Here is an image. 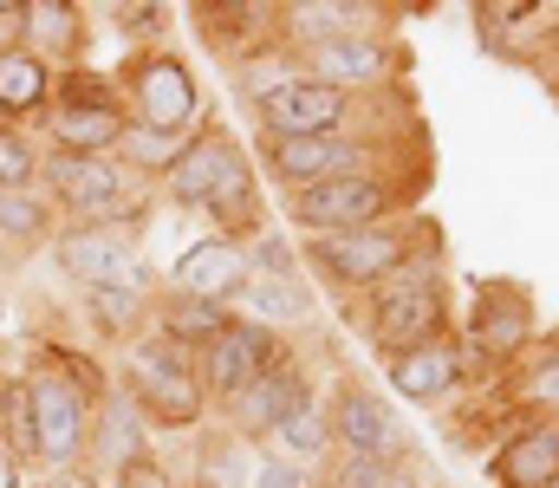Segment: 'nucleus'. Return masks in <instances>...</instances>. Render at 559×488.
I'll list each match as a JSON object with an SVG mask.
<instances>
[{
    "mask_svg": "<svg viewBox=\"0 0 559 488\" xmlns=\"http://www.w3.org/2000/svg\"><path fill=\"white\" fill-rule=\"evenodd\" d=\"M169 195L195 202V209H228L248 195V157L241 144H228L222 131H202L189 151L169 157Z\"/></svg>",
    "mask_w": 559,
    "mask_h": 488,
    "instance_id": "nucleus-1",
    "label": "nucleus"
},
{
    "mask_svg": "<svg viewBox=\"0 0 559 488\" xmlns=\"http://www.w3.org/2000/svg\"><path fill=\"white\" fill-rule=\"evenodd\" d=\"M378 345H391V352H411L423 338H436V325H442V287H436V274L429 267H397L391 281H384V294H378Z\"/></svg>",
    "mask_w": 559,
    "mask_h": 488,
    "instance_id": "nucleus-2",
    "label": "nucleus"
},
{
    "mask_svg": "<svg viewBox=\"0 0 559 488\" xmlns=\"http://www.w3.org/2000/svg\"><path fill=\"white\" fill-rule=\"evenodd\" d=\"M384 202H391V189L378 176H332V182L299 189L293 215L306 228H319V235H345V228H371L384 215Z\"/></svg>",
    "mask_w": 559,
    "mask_h": 488,
    "instance_id": "nucleus-3",
    "label": "nucleus"
},
{
    "mask_svg": "<svg viewBox=\"0 0 559 488\" xmlns=\"http://www.w3.org/2000/svg\"><path fill=\"white\" fill-rule=\"evenodd\" d=\"M138 397H143V410L163 417V424H195V410H202V378L189 371V358H182L176 338H156V345L138 352Z\"/></svg>",
    "mask_w": 559,
    "mask_h": 488,
    "instance_id": "nucleus-4",
    "label": "nucleus"
},
{
    "mask_svg": "<svg viewBox=\"0 0 559 488\" xmlns=\"http://www.w3.org/2000/svg\"><path fill=\"white\" fill-rule=\"evenodd\" d=\"M404 235H378V228H345V235H312V261L345 281V287H365V281H391L404 267Z\"/></svg>",
    "mask_w": 559,
    "mask_h": 488,
    "instance_id": "nucleus-5",
    "label": "nucleus"
},
{
    "mask_svg": "<svg viewBox=\"0 0 559 488\" xmlns=\"http://www.w3.org/2000/svg\"><path fill=\"white\" fill-rule=\"evenodd\" d=\"M267 371H274V338H267V325H222V332L202 345V384L222 391V397H248Z\"/></svg>",
    "mask_w": 559,
    "mask_h": 488,
    "instance_id": "nucleus-6",
    "label": "nucleus"
},
{
    "mask_svg": "<svg viewBox=\"0 0 559 488\" xmlns=\"http://www.w3.org/2000/svg\"><path fill=\"white\" fill-rule=\"evenodd\" d=\"M26 437L46 463H72V450L85 443V391H72L66 378H33L26 391Z\"/></svg>",
    "mask_w": 559,
    "mask_h": 488,
    "instance_id": "nucleus-7",
    "label": "nucleus"
},
{
    "mask_svg": "<svg viewBox=\"0 0 559 488\" xmlns=\"http://www.w3.org/2000/svg\"><path fill=\"white\" fill-rule=\"evenodd\" d=\"M261 118L274 138H332V124L345 118V92L319 85V79H286V85H261Z\"/></svg>",
    "mask_w": 559,
    "mask_h": 488,
    "instance_id": "nucleus-8",
    "label": "nucleus"
},
{
    "mask_svg": "<svg viewBox=\"0 0 559 488\" xmlns=\"http://www.w3.org/2000/svg\"><path fill=\"white\" fill-rule=\"evenodd\" d=\"M131 92H138V111L150 131H182L189 118H195V79H189V66L182 59H143L138 79H131Z\"/></svg>",
    "mask_w": 559,
    "mask_h": 488,
    "instance_id": "nucleus-9",
    "label": "nucleus"
},
{
    "mask_svg": "<svg viewBox=\"0 0 559 488\" xmlns=\"http://www.w3.org/2000/svg\"><path fill=\"white\" fill-rule=\"evenodd\" d=\"M235 287H248V261L235 241H195L182 261H176V300H209L222 307Z\"/></svg>",
    "mask_w": 559,
    "mask_h": 488,
    "instance_id": "nucleus-10",
    "label": "nucleus"
},
{
    "mask_svg": "<svg viewBox=\"0 0 559 488\" xmlns=\"http://www.w3.org/2000/svg\"><path fill=\"white\" fill-rule=\"evenodd\" d=\"M338 443L358 456V463H397V443H404V430H397V417L371 397V391H345L338 397Z\"/></svg>",
    "mask_w": 559,
    "mask_h": 488,
    "instance_id": "nucleus-11",
    "label": "nucleus"
},
{
    "mask_svg": "<svg viewBox=\"0 0 559 488\" xmlns=\"http://www.w3.org/2000/svg\"><path fill=\"white\" fill-rule=\"evenodd\" d=\"M46 176H52L59 202L85 209V215H111V209L124 202V176L105 157H66V151H59V157L46 163Z\"/></svg>",
    "mask_w": 559,
    "mask_h": 488,
    "instance_id": "nucleus-12",
    "label": "nucleus"
},
{
    "mask_svg": "<svg viewBox=\"0 0 559 488\" xmlns=\"http://www.w3.org/2000/svg\"><path fill=\"white\" fill-rule=\"evenodd\" d=\"M495 483L501 488H554L559 483V424L521 430V437L495 456Z\"/></svg>",
    "mask_w": 559,
    "mask_h": 488,
    "instance_id": "nucleus-13",
    "label": "nucleus"
},
{
    "mask_svg": "<svg viewBox=\"0 0 559 488\" xmlns=\"http://www.w3.org/2000/svg\"><path fill=\"white\" fill-rule=\"evenodd\" d=\"M274 169L299 176L312 189V182H332V176H365V151H352L338 138H274Z\"/></svg>",
    "mask_w": 559,
    "mask_h": 488,
    "instance_id": "nucleus-14",
    "label": "nucleus"
},
{
    "mask_svg": "<svg viewBox=\"0 0 559 488\" xmlns=\"http://www.w3.org/2000/svg\"><path fill=\"white\" fill-rule=\"evenodd\" d=\"M59 261L79 274V281H92V287H118V281H131V235H118V228H85V235H72L66 248H59Z\"/></svg>",
    "mask_w": 559,
    "mask_h": 488,
    "instance_id": "nucleus-15",
    "label": "nucleus"
},
{
    "mask_svg": "<svg viewBox=\"0 0 559 488\" xmlns=\"http://www.w3.org/2000/svg\"><path fill=\"white\" fill-rule=\"evenodd\" d=\"M52 138H59V151H66V157H98L105 144H118V138H124V118H118L111 105H98V98H72V105L59 111Z\"/></svg>",
    "mask_w": 559,
    "mask_h": 488,
    "instance_id": "nucleus-16",
    "label": "nucleus"
},
{
    "mask_svg": "<svg viewBox=\"0 0 559 488\" xmlns=\"http://www.w3.org/2000/svg\"><path fill=\"white\" fill-rule=\"evenodd\" d=\"M391 384H397L404 397H417V404L442 397V391L455 384V352H449L442 338H423V345H411V352L391 358Z\"/></svg>",
    "mask_w": 559,
    "mask_h": 488,
    "instance_id": "nucleus-17",
    "label": "nucleus"
},
{
    "mask_svg": "<svg viewBox=\"0 0 559 488\" xmlns=\"http://www.w3.org/2000/svg\"><path fill=\"white\" fill-rule=\"evenodd\" d=\"M235 404H241V424H248V430L274 437L280 424H286V417H299L312 397H306V384H299L293 371H267V378H261L248 397H235Z\"/></svg>",
    "mask_w": 559,
    "mask_h": 488,
    "instance_id": "nucleus-18",
    "label": "nucleus"
},
{
    "mask_svg": "<svg viewBox=\"0 0 559 488\" xmlns=\"http://www.w3.org/2000/svg\"><path fill=\"white\" fill-rule=\"evenodd\" d=\"M312 66H319V85H332V92L338 85H371V79H384V46L338 33V39H325L312 52Z\"/></svg>",
    "mask_w": 559,
    "mask_h": 488,
    "instance_id": "nucleus-19",
    "label": "nucleus"
},
{
    "mask_svg": "<svg viewBox=\"0 0 559 488\" xmlns=\"http://www.w3.org/2000/svg\"><path fill=\"white\" fill-rule=\"evenodd\" d=\"M527 332H534V307H527V294H514V287H488V294H481V307H475V338H481V345L514 352Z\"/></svg>",
    "mask_w": 559,
    "mask_h": 488,
    "instance_id": "nucleus-20",
    "label": "nucleus"
},
{
    "mask_svg": "<svg viewBox=\"0 0 559 488\" xmlns=\"http://www.w3.org/2000/svg\"><path fill=\"white\" fill-rule=\"evenodd\" d=\"M46 98V66L33 52H7L0 59V111H33Z\"/></svg>",
    "mask_w": 559,
    "mask_h": 488,
    "instance_id": "nucleus-21",
    "label": "nucleus"
},
{
    "mask_svg": "<svg viewBox=\"0 0 559 488\" xmlns=\"http://www.w3.org/2000/svg\"><path fill=\"white\" fill-rule=\"evenodd\" d=\"M248 300H254L261 313H280V320H306V307H312L286 274H261V281H248Z\"/></svg>",
    "mask_w": 559,
    "mask_h": 488,
    "instance_id": "nucleus-22",
    "label": "nucleus"
},
{
    "mask_svg": "<svg viewBox=\"0 0 559 488\" xmlns=\"http://www.w3.org/2000/svg\"><path fill=\"white\" fill-rule=\"evenodd\" d=\"M228 325V313L222 307H209V300H182V307H169V338H215Z\"/></svg>",
    "mask_w": 559,
    "mask_h": 488,
    "instance_id": "nucleus-23",
    "label": "nucleus"
},
{
    "mask_svg": "<svg viewBox=\"0 0 559 488\" xmlns=\"http://www.w3.org/2000/svg\"><path fill=\"white\" fill-rule=\"evenodd\" d=\"M0 235H46V209L26 189H0Z\"/></svg>",
    "mask_w": 559,
    "mask_h": 488,
    "instance_id": "nucleus-24",
    "label": "nucleus"
},
{
    "mask_svg": "<svg viewBox=\"0 0 559 488\" xmlns=\"http://www.w3.org/2000/svg\"><path fill=\"white\" fill-rule=\"evenodd\" d=\"M274 443H280V450H293V456H312V450H325V417L306 404L299 417H286V424L274 430Z\"/></svg>",
    "mask_w": 559,
    "mask_h": 488,
    "instance_id": "nucleus-25",
    "label": "nucleus"
},
{
    "mask_svg": "<svg viewBox=\"0 0 559 488\" xmlns=\"http://www.w3.org/2000/svg\"><path fill=\"white\" fill-rule=\"evenodd\" d=\"M352 13H358V7H293L286 20H293L306 39H319V46H325V39H338V26H345Z\"/></svg>",
    "mask_w": 559,
    "mask_h": 488,
    "instance_id": "nucleus-26",
    "label": "nucleus"
},
{
    "mask_svg": "<svg viewBox=\"0 0 559 488\" xmlns=\"http://www.w3.org/2000/svg\"><path fill=\"white\" fill-rule=\"evenodd\" d=\"M26 26H33L39 39H72V33H79V13L59 7V0H33V7H26Z\"/></svg>",
    "mask_w": 559,
    "mask_h": 488,
    "instance_id": "nucleus-27",
    "label": "nucleus"
},
{
    "mask_svg": "<svg viewBox=\"0 0 559 488\" xmlns=\"http://www.w3.org/2000/svg\"><path fill=\"white\" fill-rule=\"evenodd\" d=\"M338 488H417V483H411L404 463H352V469L338 476Z\"/></svg>",
    "mask_w": 559,
    "mask_h": 488,
    "instance_id": "nucleus-28",
    "label": "nucleus"
},
{
    "mask_svg": "<svg viewBox=\"0 0 559 488\" xmlns=\"http://www.w3.org/2000/svg\"><path fill=\"white\" fill-rule=\"evenodd\" d=\"M26 176H33L26 138H20V131H0V189H26Z\"/></svg>",
    "mask_w": 559,
    "mask_h": 488,
    "instance_id": "nucleus-29",
    "label": "nucleus"
},
{
    "mask_svg": "<svg viewBox=\"0 0 559 488\" xmlns=\"http://www.w3.org/2000/svg\"><path fill=\"white\" fill-rule=\"evenodd\" d=\"M92 307L118 325V320H131V313H138V294H131V287H124V294H118V287H92Z\"/></svg>",
    "mask_w": 559,
    "mask_h": 488,
    "instance_id": "nucleus-30",
    "label": "nucleus"
},
{
    "mask_svg": "<svg viewBox=\"0 0 559 488\" xmlns=\"http://www.w3.org/2000/svg\"><path fill=\"white\" fill-rule=\"evenodd\" d=\"M118 488H169V476H163L156 463H143V456H131V463L118 469Z\"/></svg>",
    "mask_w": 559,
    "mask_h": 488,
    "instance_id": "nucleus-31",
    "label": "nucleus"
},
{
    "mask_svg": "<svg viewBox=\"0 0 559 488\" xmlns=\"http://www.w3.org/2000/svg\"><path fill=\"white\" fill-rule=\"evenodd\" d=\"M527 397H534V404H559V352L534 371V378H527Z\"/></svg>",
    "mask_w": 559,
    "mask_h": 488,
    "instance_id": "nucleus-32",
    "label": "nucleus"
},
{
    "mask_svg": "<svg viewBox=\"0 0 559 488\" xmlns=\"http://www.w3.org/2000/svg\"><path fill=\"white\" fill-rule=\"evenodd\" d=\"M254 488H306V476H299L293 463H261V469H254Z\"/></svg>",
    "mask_w": 559,
    "mask_h": 488,
    "instance_id": "nucleus-33",
    "label": "nucleus"
},
{
    "mask_svg": "<svg viewBox=\"0 0 559 488\" xmlns=\"http://www.w3.org/2000/svg\"><path fill=\"white\" fill-rule=\"evenodd\" d=\"M20 33H26V7H0V59L20 52Z\"/></svg>",
    "mask_w": 559,
    "mask_h": 488,
    "instance_id": "nucleus-34",
    "label": "nucleus"
},
{
    "mask_svg": "<svg viewBox=\"0 0 559 488\" xmlns=\"http://www.w3.org/2000/svg\"><path fill=\"white\" fill-rule=\"evenodd\" d=\"M0 488H13V456L0 450Z\"/></svg>",
    "mask_w": 559,
    "mask_h": 488,
    "instance_id": "nucleus-35",
    "label": "nucleus"
},
{
    "mask_svg": "<svg viewBox=\"0 0 559 488\" xmlns=\"http://www.w3.org/2000/svg\"><path fill=\"white\" fill-rule=\"evenodd\" d=\"M52 488H92V483H85V476H59Z\"/></svg>",
    "mask_w": 559,
    "mask_h": 488,
    "instance_id": "nucleus-36",
    "label": "nucleus"
},
{
    "mask_svg": "<svg viewBox=\"0 0 559 488\" xmlns=\"http://www.w3.org/2000/svg\"><path fill=\"white\" fill-rule=\"evenodd\" d=\"M0 404H7V397H0Z\"/></svg>",
    "mask_w": 559,
    "mask_h": 488,
    "instance_id": "nucleus-37",
    "label": "nucleus"
},
{
    "mask_svg": "<svg viewBox=\"0 0 559 488\" xmlns=\"http://www.w3.org/2000/svg\"><path fill=\"white\" fill-rule=\"evenodd\" d=\"M554 488H559V483H554Z\"/></svg>",
    "mask_w": 559,
    "mask_h": 488,
    "instance_id": "nucleus-38",
    "label": "nucleus"
}]
</instances>
